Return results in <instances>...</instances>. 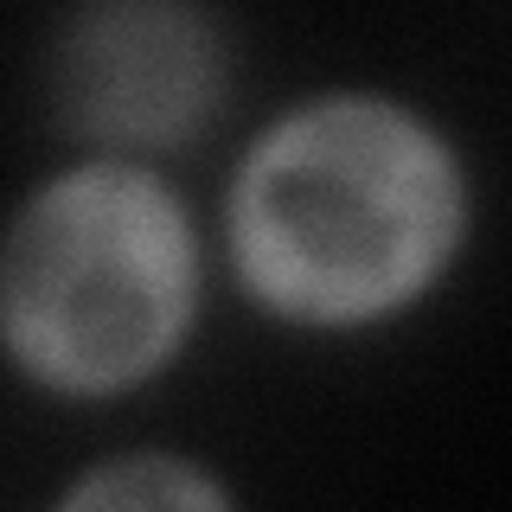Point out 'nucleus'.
<instances>
[{"label":"nucleus","instance_id":"f257e3e1","mask_svg":"<svg viewBox=\"0 0 512 512\" xmlns=\"http://www.w3.org/2000/svg\"><path fill=\"white\" fill-rule=\"evenodd\" d=\"M461 231L455 148L384 96H314L276 116L224 205L244 295L295 327H372L410 308Z\"/></svg>","mask_w":512,"mask_h":512},{"label":"nucleus","instance_id":"f03ea898","mask_svg":"<svg viewBox=\"0 0 512 512\" xmlns=\"http://www.w3.org/2000/svg\"><path fill=\"white\" fill-rule=\"evenodd\" d=\"M199 308L186 205L128 160L52 173L20 205L0 263L13 365L58 397H116L180 352Z\"/></svg>","mask_w":512,"mask_h":512},{"label":"nucleus","instance_id":"7ed1b4c3","mask_svg":"<svg viewBox=\"0 0 512 512\" xmlns=\"http://www.w3.org/2000/svg\"><path fill=\"white\" fill-rule=\"evenodd\" d=\"M224 39L199 0H84L52 52V116L103 154H167L224 109Z\"/></svg>","mask_w":512,"mask_h":512},{"label":"nucleus","instance_id":"20e7f679","mask_svg":"<svg viewBox=\"0 0 512 512\" xmlns=\"http://www.w3.org/2000/svg\"><path fill=\"white\" fill-rule=\"evenodd\" d=\"M64 506H224V487L173 455H128L77 480Z\"/></svg>","mask_w":512,"mask_h":512}]
</instances>
